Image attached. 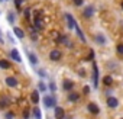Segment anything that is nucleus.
<instances>
[{
    "label": "nucleus",
    "mask_w": 123,
    "mask_h": 119,
    "mask_svg": "<svg viewBox=\"0 0 123 119\" xmlns=\"http://www.w3.org/2000/svg\"><path fill=\"white\" fill-rule=\"evenodd\" d=\"M83 3H84V0H74L75 6H83Z\"/></svg>",
    "instance_id": "29"
},
{
    "label": "nucleus",
    "mask_w": 123,
    "mask_h": 119,
    "mask_svg": "<svg viewBox=\"0 0 123 119\" xmlns=\"http://www.w3.org/2000/svg\"><path fill=\"white\" fill-rule=\"evenodd\" d=\"M6 119H13V113H6Z\"/></svg>",
    "instance_id": "33"
},
{
    "label": "nucleus",
    "mask_w": 123,
    "mask_h": 119,
    "mask_svg": "<svg viewBox=\"0 0 123 119\" xmlns=\"http://www.w3.org/2000/svg\"><path fill=\"white\" fill-rule=\"evenodd\" d=\"M15 3H16V7L19 9V7L22 6V3H23V0H15Z\"/></svg>",
    "instance_id": "31"
},
{
    "label": "nucleus",
    "mask_w": 123,
    "mask_h": 119,
    "mask_svg": "<svg viewBox=\"0 0 123 119\" xmlns=\"http://www.w3.org/2000/svg\"><path fill=\"white\" fill-rule=\"evenodd\" d=\"M0 68L9 70V68H10V63L7 61V60H0Z\"/></svg>",
    "instance_id": "17"
},
{
    "label": "nucleus",
    "mask_w": 123,
    "mask_h": 119,
    "mask_svg": "<svg viewBox=\"0 0 123 119\" xmlns=\"http://www.w3.org/2000/svg\"><path fill=\"white\" fill-rule=\"evenodd\" d=\"M0 2H6V0H0Z\"/></svg>",
    "instance_id": "38"
},
{
    "label": "nucleus",
    "mask_w": 123,
    "mask_h": 119,
    "mask_svg": "<svg viewBox=\"0 0 123 119\" xmlns=\"http://www.w3.org/2000/svg\"><path fill=\"white\" fill-rule=\"evenodd\" d=\"M42 102H43V106L46 107V109H51V107H55L56 106V99H55V96H43V99H42Z\"/></svg>",
    "instance_id": "1"
},
{
    "label": "nucleus",
    "mask_w": 123,
    "mask_h": 119,
    "mask_svg": "<svg viewBox=\"0 0 123 119\" xmlns=\"http://www.w3.org/2000/svg\"><path fill=\"white\" fill-rule=\"evenodd\" d=\"M93 58H94V51H93V49H90V54H88L87 60H93Z\"/></svg>",
    "instance_id": "30"
},
{
    "label": "nucleus",
    "mask_w": 123,
    "mask_h": 119,
    "mask_svg": "<svg viewBox=\"0 0 123 119\" xmlns=\"http://www.w3.org/2000/svg\"><path fill=\"white\" fill-rule=\"evenodd\" d=\"M3 41V38H2V31H0V42H2Z\"/></svg>",
    "instance_id": "37"
},
{
    "label": "nucleus",
    "mask_w": 123,
    "mask_h": 119,
    "mask_svg": "<svg viewBox=\"0 0 123 119\" xmlns=\"http://www.w3.org/2000/svg\"><path fill=\"white\" fill-rule=\"evenodd\" d=\"M93 84H94V87H97V84H98V67L96 63L93 64Z\"/></svg>",
    "instance_id": "3"
},
{
    "label": "nucleus",
    "mask_w": 123,
    "mask_h": 119,
    "mask_svg": "<svg viewBox=\"0 0 123 119\" xmlns=\"http://www.w3.org/2000/svg\"><path fill=\"white\" fill-rule=\"evenodd\" d=\"M103 83H104V86H110V84L113 83V79H111L110 76H106V77L103 79Z\"/></svg>",
    "instance_id": "22"
},
{
    "label": "nucleus",
    "mask_w": 123,
    "mask_h": 119,
    "mask_svg": "<svg viewBox=\"0 0 123 119\" xmlns=\"http://www.w3.org/2000/svg\"><path fill=\"white\" fill-rule=\"evenodd\" d=\"M83 15H84L86 18H91V16L94 15V7H93V6H87V7L84 9Z\"/></svg>",
    "instance_id": "11"
},
{
    "label": "nucleus",
    "mask_w": 123,
    "mask_h": 119,
    "mask_svg": "<svg viewBox=\"0 0 123 119\" xmlns=\"http://www.w3.org/2000/svg\"><path fill=\"white\" fill-rule=\"evenodd\" d=\"M13 33H15L19 39H23V38H25V32H23L20 28H18V26H15V28H13Z\"/></svg>",
    "instance_id": "13"
},
{
    "label": "nucleus",
    "mask_w": 123,
    "mask_h": 119,
    "mask_svg": "<svg viewBox=\"0 0 123 119\" xmlns=\"http://www.w3.org/2000/svg\"><path fill=\"white\" fill-rule=\"evenodd\" d=\"M62 119H73V118H71V116H64Z\"/></svg>",
    "instance_id": "36"
},
{
    "label": "nucleus",
    "mask_w": 123,
    "mask_h": 119,
    "mask_svg": "<svg viewBox=\"0 0 123 119\" xmlns=\"http://www.w3.org/2000/svg\"><path fill=\"white\" fill-rule=\"evenodd\" d=\"M78 99H80V96H78L77 93H74V92H71L70 96H68V100H70V102H77Z\"/></svg>",
    "instance_id": "21"
},
{
    "label": "nucleus",
    "mask_w": 123,
    "mask_h": 119,
    "mask_svg": "<svg viewBox=\"0 0 123 119\" xmlns=\"http://www.w3.org/2000/svg\"><path fill=\"white\" fill-rule=\"evenodd\" d=\"M32 115H33V118L35 119H42V113H41V109L39 107H33V110H32Z\"/></svg>",
    "instance_id": "16"
},
{
    "label": "nucleus",
    "mask_w": 123,
    "mask_h": 119,
    "mask_svg": "<svg viewBox=\"0 0 123 119\" xmlns=\"http://www.w3.org/2000/svg\"><path fill=\"white\" fill-rule=\"evenodd\" d=\"M106 94H107V97L111 96V90H106Z\"/></svg>",
    "instance_id": "35"
},
{
    "label": "nucleus",
    "mask_w": 123,
    "mask_h": 119,
    "mask_svg": "<svg viewBox=\"0 0 123 119\" xmlns=\"http://www.w3.org/2000/svg\"><path fill=\"white\" fill-rule=\"evenodd\" d=\"M88 93H90V87L86 86V87H84V94H88Z\"/></svg>",
    "instance_id": "32"
},
{
    "label": "nucleus",
    "mask_w": 123,
    "mask_h": 119,
    "mask_svg": "<svg viewBox=\"0 0 123 119\" xmlns=\"http://www.w3.org/2000/svg\"><path fill=\"white\" fill-rule=\"evenodd\" d=\"M28 57H29V61H31V64H32V66H36V64H38V58H36V55H35V54L29 52V54H28Z\"/></svg>",
    "instance_id": "18"
},
{
    "label": "nucleus",
    "mask_w": 123,
    "mask_h": 119,
    "mask_svg": "<svg viewBox=\"0 0 123 119\" xmlns=\"http://www.w3.org/2000/svg\"><path fill=\"white\" fill-rule=\"evenodd\" d=\"M87 109H88V112L90 113H93V115H98L100 113V107L96 105V103H88V106H87Z\"/></svg>",
    "instance_id": "6"
},
{
    "label": "nucleus",
    "mask_w": 123,
    "mask_h": 119,
    "mask_svg": "<svg viewBox=\"0 0 123 119\" xmlns=\"http://www.w3.org/2000/svg\"><path fill=\"white\" fill-rule=\"evenodd\" d=\"M116 51H117V54L123 55V44H119V45L116 46Z\"/></svg>",
    "instance_id": "25"
},
{
    "label": "nucleus",
    "mask_w": 123,
    "mask_h": 119,
    "mask_svg": "<svg viewBox=\"0 0 123 119\" xmlns=\"http://www.w3.org/2000/svg\"><path fill=\"white\" fill-rule=\"evenodd\" d=\"M7 36H9V41H10V42H13V44H15V39H13V38H12V35H10V33H7Z\"/></svg>",
    "instance_id": "34"
},
{
    "label": "nucleus",
    "mask_w": 123,
    "mask_h": 119,
    "mask_svg": "<svg viewBox=\"0 0 123 119\" xmlns=\"http://www.w3.org/2000/svg\"><path fill=\"white\" fill-rule=\"evenodd\" d=\"M94 41H96L98 45H106V38H104L103 33H97V35L94 36Z\"/></svg>",
    "instance_id": "10"
},
{
    "label": "nucleus",
    "mask_w": 123,
    "mask_h": 119,
    "mask_svg": "<svg viewBox=\"0 0 123 119\" xmlns=\"http://www.w3.org/2000/svg\"><path fill=\"white\" fill-rule=\"evenodd\" d=\"M49 90H51L52 93H55V92H56V86H55V83H54V81H51V83H49Z\"/></svg>",
    "instance_id": "27"
},
{
    "label": "nucleus",
    "mask_w": 123,
    "mask_h": 119,
    "mask_svg": "<svg viewBox=\"0 0 123 119\" xmlns=\"http://www.w3.org/2000/svg\"><path fill=\"white\" fill-rule=\"evenodd\" d=\"M6 84L9 87H16L18 86V79L16 77H7L6 79Z\"/></svg>",
    "instance_id": "12"
},
{
    "label": "nucleus",
    "mask_w": 123,
    "mask_h": 119,
    "mask_svg": "<svg viewBox=\"0 0 123 119\" xmlns=\"http://www.w3.org/2000/svg\"><path fill=\"white\" fill-rule=\"evenodd\" d=\"M106 103H107L109 107H117V106H119V100H117V97H113V96H109L107 100H106Z\"/></svg>",
    "instance_id": "4"
},
{
    "label": "nucleus",
    "mask_w": 123,
    "mask_h": 119,
    "mask_svg": "<svg viewBox=\"0 0 123 119\" xmlns=\"http://www.w3.org/2000/svg\"><path fill=\"white\" fill-rule=\"evenodd\" d=\"M38 92H46V86H45V83L42 80L38 83Z\"/></svg>",
    "instance_id": "23"
},
{
    "label": "nucleus",
    "mask_w": 123,
    "mask_h": 119,
    "mask_svg": "<svg viewBox=\"0 0 123 119\" xmlns=\"http://www.w3.org/2000/svg\"><path fill=\"white\" fill-rule=\"evenodd\" d=\"M33 23H35V28L39 31V29H42V18H39V16H35V19H33Z\"/></svg>",
    "instance_id": "14"
},
{
    "label": "nucleus",
    "mask_w": 123,
    "mask_h": 119,
    "mask_svg": "<svg viewBox=\"0 0 123 119\" xmlns=\"http://www.w3.org/2000/svg\"><path fill=\"white\" fill-rule=\"evenodd\" d=\"M10 57L15 60L16 63H22V57H20V54H19L18 49H12V51H10Z\"/></svg>",
    "instance_id": "8"
},
{
    "label": "nucleus",
    "mask_w": 123,
    "mask_h": 119,
    "mask_svg": "<svg viewBox=\"0 0 123 119\" xmlns=\"http://www.w3.org/2000/svg\"><path fill=\"white\" fill-rule=\"evenodd\" d=\"M49 58L52 60V61H59V60H61V51L52 49V51L49 52Z\"/></svg>",
    "instance_id": "7"
},
{
    "label": "nucleus",
    "mask_w": 123,
    "mask_h": 119,
    "mask_svg": "<svg viewBox=\"0 0 123 119\" xmlns=\"http://www.w3.org/2000/svg\"><path fill=\"white\" fill-rule=\"evenodd\" d=\"M36 71H38V74H39L41 77H46V76H48V74H46V71H45V70H42V68H38Z\"/></svg>",
    "instance_id": "26"
},
{
    "label": "nucleus",
    "mask_w": 123,
    "mask_h": 119,
    "mask_svg": "<svg viewBox=\"0 0 123 119\" xmlns=\"http://www.w3.org/2000/svg\"><path fill=\"white\" fill-rule=\"evenodd\" d=\"M65 19H67V25H68V28H70V29H74L75 25H77V23H75V19H74L70 13H65Z\"/></svg>",
    "instance_id": "5"
},
{
    "label": "nucleus",
    "mask_w": 123,
    "mask_h": 119,
    "mask_svg": "<svg viewBox=\"0 0 123 119\" xmlns=\"http://www.w3.org/2000/svg\"><path fill=\"white\" fill-rule=\"evenodd\" d=\"M7 20H9V23H13V22L16 20V16H15V13H12V12H10V13L7 15Z\"/></svg>",
    "instance_id": "24"
},
{
    "label": "nucleus",
    "mask_w": 123,
    "mask_h": 119,
    "mask_svg": "<svg viewBox=\"0 0 123 119\" xmlns=\"http://www.w3.org/2000/svg\"><path fill=\"white\" fill-rule=\"evenodd\" d=\"M31 100H32V103H39V92L38 90H35V92H32V94H31Z\"/></svg>",
    "instance_id": "15"
},
{
    "label": "nucleus",
    "mask_w": 123,
    "mask_h": 119,
    "mask_svg": "<svg viewBox=\"0 0 123 119\" xmlns=\"http://www.w3.org/2000/svg\"><path fill=\"white\" fill-rule=\"evenodd\" d=\"M9 102H10V99H9V97H3L2 100H0V107H2V109H3V107H6V106H9V105H10Z\"/></svg>",
    "instance_id": "20"
},
{
    "label": "nucleus",
    "mask_w": 123,
    "mask_h": 119,
    "mask_svg": "<svg viewBox=\"0 0 123 119\" xmlns=\"http://www.w3.org/2000/svg\"><path fill=\"white\" fill-rule=\"evenodd\" d=\"M122 9H123V3H122Z\"/></svg>",
    "instance_id": "39"
},
{
    "label": "nucleus",
    "mask_w": 123,
    "mask_h": 119,
    "mask_svg": "<svg viewBox=\"0 0 123 119\" xmlns=\"http://www.w3.org/2000/svg\"><path fill=\"white\" fill-rule=\"evenodd\" d=\"M74 29L77 31V35L80 36V39H81L83 42H86V36H84V33H83V31H81V29L78 28V25H75V28H74Z\"/></svg>",
    "instance_id": "19"
},
{
    "label": "nucleus",
    "mask_w": 123,
    "mask_h": 119,
    "mask_svg": "<svg viewBox=\"0 0 123 119\" xmlns=\"http://www.w3.org/2000/svg\"><path fill=\"white\" fill-rule=\"evenodd\" d=\"M54 109H55V113H54L55 119H62V118L65 116V110H64V107H61V106H55Z\"/></svg>",
    "instance_id": "2"
},
{
    "label": "nucleus",
    "mask_w": 123,
    "mask_h": 119,
    "mask_svg": "<svg viewBox=\"0 0 123 119\" xmlns=\"http://www.w3.org/2000/svg\"><path fill=\"white\" fill-rule=\"evenodd\" d=\"M73 87H74V83H73L71 80H64V83H62V89H64L65 92H71Z\"/></svg>",
    "instance_id": "9"
},
{
    "label": "nucleus",
    "mask_w": 123,
    "mask_h": 119,
    "mask_svg": "<svg viewBox=\"0 0 123 119\" xmlns=\"http://www.w3.org/2000/svg\"><path fill=\"white\" fill-rule=\"evenodd\" d=\"M23 15H25V18L29 19V18H31V9H25V10H23Z\"/></svg>",
    "instance_id": "28"
}]
</instances>
